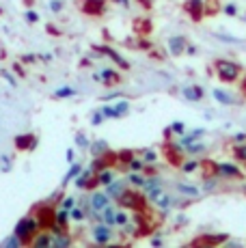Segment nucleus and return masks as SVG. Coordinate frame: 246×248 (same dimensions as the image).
Masks as SVG:
<instances>
[{"mask_svg":"<svg viewBox=\"0 0 246 248\" xmlns=\"http://www.w3.org/2000/svg\"><path fill=\"white\" fill-rule=\"evenodd\" d=\"M39 231H41V225L35 218V214H26V216H22L20 220L15 222V227H13V233H17V235L22 237L24 246H31V242L35 240V235Z\"/></svg>","mask_w":246,"mask_h":248,"instance_id":"nucleus-1","label":"nucleus"},{"mask_svg":"<svg viewBox=\"0 0 246 248\" xmlns=\"http://www.w3.org/2000/svg\"><path fill=\"white\" fill-rule=\"evenodd\" d=\"M31 214H35V218L39 220V225L44 231H52V227L56 225V205L54 201H41L32 205Z\"/></svg>","mask_w":246,"mask_h":248,"instance_id":"nucleus-2","label":"nucleus"},{"mask_svg":"<svg viewBox=\"0 0 246 248\" xmlns=\"http://www.w3.org/2000/svg\"><path fill=\"white\" fill-rule=\"evenodd\" d=\"M147 203H149L147 194L138 192V188H132V190L127 188L125 192H123V197L117 201L119 207H125V209H130V212H147Z\"/></svg>","mask_w":246,"mask_h":248,"instance_id":"nucleus-3","label":"nucleus"},{"mask_svg":"<svg viewBox=\"0 0 246 248\" xmlns=\"http://www.w3.org/2000/svg\"><path fill=\"white\" fill-rule=\"evenodd\" d=\"M214 69H216V76L222 80V82H235L240 76V65L231 63V61H222L218 59L214 63Z\"/></svg>","mask_w":246,"mask_h":248,"instance_id":"nucleus-4","label":"nucleus"},{"mask_svg":"<svg viewBox=\"0 0 246 248\" xmlns=\"http://www.w3.org/2000/svg\"><path fill=\"white\" fill-rule=\"evenodd\" d=\"M115 227L106 225V222L97 220L93 222L91 227V237H93V244H110L112 237H115V231H112Z\"/></svg>","mask_w":246,"mask_h":248,"instance_id":"nucleus-5","label":"nucleus"},{"mask_svg":"<svg viewBox=\"0 0 246 248\" xmlns=\"http://www.w3.org/2000/svg\"><path fill=\"white\" fill-rule=\"evenodd\" d=\"M112 205V199L108 197L106 190H91V197H89V212H95V214H102L104 209Z\"/></svg>","mask_w":246,"mask_h":248,"instance_id":"nucleus-6","label":"nucleus"},{"mask_svg":"<svg viewBox=\"0 0 246 248\" xmlns=\"http://www.w3.org/2000/svg\"><path fill=\"white\" fill-rule=\"evenodd\" d=\"M162 149H164V155H167V160H169V164H173V166H182V162H184V147L179 145V142H164L162 145Z\"/></svg>","mask_w":246,"mask_h":248,"instance_id":"nucleus-7","label":"nucleus"},{"mask_svg":"<svg viewBox=\"0 0 246 248\" xmlns=\"http://www.w3.org/2000/svg\"><path fill=\"white\" fill-rule=\"evenodd\" d=\"M102 112L106 114V119H121L130 112V102L121 99V102H115V104H104Z\"/></svg>","mask_w":246,"mask_h":248,"instance_id":"nucleus-8","label":"nucleus"},{"mask_svg":"<svg viewBox=\"0 0 246 248\" xmlns=\"http://www.w3.org/2000/svg\"><path fill=\"white\" fill-rule=\"evenodd\" d=\"M93 50H95L97 54H102V56H108V59H110L112 63H117V65H119V67H121L123 71H127V69L132 67V65L127 63L125 59H123V56L119 54V52H115V50H112V47H108V46H97V44H95V46H93Z\"/></svg>","mask_w":246,"mask_h":248,"instance_id":"nucleus-9","label":"nucleus"},{"mask_svg":"<svg viewBox=\"0 0 246 248\" xmlns=\"http://www.w3.org/2000/svg\"><path fill=\"white\" fill-rule=\"evenodd\" d=\"M93 80L104 84V87H115V84L121 82V74L117 69H99L97 74L93 76Z\"/></svg>","mask_w":246,"mask_h":248,"instance_id":"nucleus-10","label":"nucleus"},{"mask_svg":"<svg viewBox=\"0 0 246 248\" xmlns=\"http://www.w3.org/2000/svg\"><path fill=\"white\" fill-rule=\"evenodd\" d=\"M13 145H15L17 151H32L39 145V138L35 134H31V132H26V134H17L13 138Z\"/></svg>","mask_w":246,"mask_h":248,"instance_id":"nucleus-11","label":"nucleus"},{"mask_svg":"<svg viewBox=\"0 0 246 248\" xmlns=\"http://www.w3.org/2000/svg\"><path fill=\"white\" fill-rule=\"evenodd\" d=\"M216 175L222 179H240L242 177V170L235 164H231V162H218L216 164Z\"/></svg>","mask_w":246,"mask_h":248,"instance_id":"nucleus-12","label":"nucleus"},{"mask_svg":"<svg viewBox=\"0 0 246 248\" xmlns=\"http://www.w3.org/2000/svg\"><path fill=\"white\" fill-rule=\"evenodd\" d=\"M80 9H82V13H87V16H91V17L104 16V11H106V0H82Z\"/></svg>","mask_w":246,"mask_h":248,"instance_id":"nucleus-13","label":"nucleus"},{"mask_svg":"<svg viewBox=\"0 0 246 248\" xmlns=\"http://www.w3.org/2000/svg\"><path fill=\"white\" fill-rule=\"evenodd\" d=\"M127 186H130L127 184V179H117L115 177L108 186H104V190L108 192V197H110L112 201H119V199L123 197V192L127 190Z\"/></svg>","mask_w":246,"mask_h":248,"instance_id":"nucleus-14","label":"nucleus"},{"mask_svg":"<svg viewBox=\"0 0 246 248\" xmlns=\"http://www.w3.org/2000/svg\"><path fill=\"white\" fill-rule=\"evenodd\" d=\"M167 47H169V54H171V56H182L184 52L188 50V41H186V37L175 35V37H171V39H169Z\"/></svg>","mask_w":246,"mask_h":248,"instance_id":"nucleus-15","label":"nucleus"},{"mask_svg":"<svg viewBox=\"0 0 246 248\" xmlns=\"http://www.w3.org/2000/svg\"><path fill=\"white\" fill-rule=\"evenodd\" d=\"M72 244H74V237L69 231L52 233V248H69Z\"/></svg>","mask_w":246,"mask_h":248,"instance_id":"nucleus-16","label":"nucleus"},{"mask_svg":"<svg viewBox=\"0 0 246 248\" xmlns=\"http://www.w3.org/2000/svg\"><path fill=\"white\" fill-rule=\"evenodd\" d=\"M155 205L160 207V212H162V214H169L171 209H175V207L179 205V199H177V197H173V194H167V192H164L162 197H160L158 201H155Z\"/></svg>","mask_w":246,"mask_h":248,"instance_id":"nucleus-17","label":"nucleus"},{"mask_svg":"<svg viewBox=\"0 0 246 248\" xmlns=\"http://www.w3.org/2000/svg\"><path fill=\"white\" fill-rule=\"evenodd\" d=\"M82 169H84V166H82V164H78V162H74V164H69V170H67V173H65L63 181H61V190H65V188H67V186L72 184V181H74L76 177H78L80 173H82Z\"/></svg>","mask_w":246,"mask_h":248,"instance_id":"nucleus-18","label":"nucleus"},{"mask_svg":"<svg viewBox=\"0 0 246 248\" xmlns=\"http://www.w3.org/2000/svg\"><path fill=\"white\" fill-rule=\"evenodd\" d=\"M31 246L32 248H52V231H44V229H41L35 235V240L31 242Z\"/></svg>","mask_w":246,"mask_h":248,"instance_id":"nucleus-19","label":"nucleus"},{"mask_svg":"<svg viewBox=\"0 0 246 248\" xmlns=\"http://www.w3.org/2000/svg\"><path fill=\"white\" fill-rule=\"evenodd\" d=\"M69 222H72V209L67 207H56V225L63 227L65 231H69Z\"/></svg>","mask_w":246,"mask_h":248,"instance_id":"nucleus-20","label":"nucleus"},{"mask_svg":"<svg viewBox=\"0 0 246 248\" xmlns=\"http://www.w3.org/2000/svg\"><path fill=\"white\" fill-rule=\"evenodd\" d=\"M182 95L188 99V102H201L205 93H203V89L199 87V84H190V87H184Z\"/></svg>","mask_w":246,"mask_h":248,"instance_id":"nucleus-21","label":"nucleus"},{"mask_svg":"<svg viewBox=\"0 0 246 248\" xmlns=\"http://www.w3.org/2000/svg\"><path fill=\"white\" fill-rule=\"evenodd\" d=\"M89 151H91L93 158H99V155L108 154V151H110V147H108V142L104 140V138H95V140H91V147H89Z\"/></svg>","mask_w":246,"mask_h":248,"instance_id":"nucleus-22","label":"nucleus"},{"mask_svg":"<svg viewBox=\"0 0 246 248\" xmlns=\"http://www.w3.org/2000/svg\"><path fill=\"white\" fill-rule=\"evenodd\" d=\"M186 11L192 16V20H201L203 16V0H186Z\"/></svg>","mask_w":246,"mask_h":248,"instance_id":"nucleus-23","label":"nucleus"},{"mask_svg":"<svg viewBox=\"0 0 246 248\" xmlns=\"http://www.w3.org/2000/svg\"><path fill=\"white\" fill-rule=\"evenodd\" d=\"M125 179L132 188H143L145 181H147V175H143V170H130Z\"/></svg>","mask_w":246,"mask_h":248,"instance_id":"nucleus-24","label":"nucleus"},{"mask_svg":"<svg viewBox=\"0 0 246 248\" xmlns=\"http://www.w3.org/2000/svg\"><path fill=\"white\" fill-rule=\"evenodd\" d=\"M184 151H186L188 155H192V158H197V155H201V154H205L207 151V145L203 140H192L190 145H186L184 147Z\"/></svg>","mask_w":246,"mask_h":248,"instance_id":"nucleus-25","label":"nucleus"},{"mask_svg":"<svg viewBox=\"0 0 246 248\" xmlns=\"http://www.w3.org/2000/svg\"><path fill=\"white\" fill-rule=\"evenodd\" d=\"M175 188H177V192L182 194V197H190V199L199 197V188L197 186H192V184H184V181H179Z\"/></svg>","mask_w":246,"mask_h":248,"instance_id":"nucleus-26","label":"nucleus"},{"mask_svg":"<svg viewBox=\"0 0 246 248\" xmlns=\"http://www.w3.org/2000/svg\"><path fill=\"white\" fill-rule=\"evenodd\" d=\"M117 212H119V209H117L115 205H108L102 212V222H106V225H110V227H117Z\"/></svg>","mask_w":246,"mask_h":248,"instance_id":"nucleus-27","label":"nucleus"},{"mask_svg":"<svg viewBox=\"0 0 246 248\" xmlns=\"http://www.w3.org/2000/svg\"><path fill=\"white\" fill-rule=\"evenodd\" d=\"M212 95H214V99L218 104H222V106H231V104H235V97H231L227 91H222V89H214L212 91Z\"/></svg>","mask_w":246,"mask_h":248,"instance_id":"nucleus-28","label":"nucleus"},{"mask_svg":"<svg viewBox=\"0 0 246 248\" xmlns=\"http://www.w3.org/2000/svg\"><path fill=\"white\" fill-rule=\"evenodd\" d=\"M22 246H24V242H22V237L17 233H11V235H7L0 242V248H22Z\"/></svg>","mask_w":246,"mask_h":248,"instance_id":"nucleus-29","label":"nucleus"},{"mask_svg":"<svg viewBox=\"0 0 246 248\" xmlns=\"http://www.w3.org/2000/svg\"><path fill=\"white\" fill-rule=\"evenodd\" d=\"M76 93H78V91L74 87H59L54 93H52V97L54 99H72V97H76Z\"/></svg>","mask_w":246,"mask_h":248,"instance_id":"nucleus-30","label":"nucleus"},{"mask_svg":"<svg viewBox=\"0 0 246 248\" xmlns=\"http://www.w3.org/2000/svg\"><path fill=\"white\" fill-rule=\"evenodd\" d=\"M115 170H112V166H108V169H102L97 170V179H99V186H108L112 179H115Z\"/></svg>","mask_w":246,"mask_h":248,"instance_id":"nucleus-31","label":"nucleus"},{"mask_svg":"<svg viewBox=\"0 0 246 248\" xmlns=\"http://www.w3.org/2000/svg\"><path fill=\"white\" fill-rule=\"evenodd\" d=\"M74 145L78 147L80 151H89V147H91V140H89V136L84 134V132H76V136H74Z\"/></svg>","mask_w":246,"mask_h":248,"instance_id":"nucleus-32","label":"nucleus"},{"mask_svg":"<svg viewBox=\"0 0 246 248\" xmlns=\"http://www.w3.org/2000/svg\"><path fill=\"white\" fill-rule=\"evenodd\" d=\"M201 164H203L201 160H197V158H192V155H190V158H188L186 162H182V166H179V169H182L184 173H195V170H197Z\"/></svg>","mask_w":246,"mask_h":248,"instance_id":"nucleus-33","label":"nucleus"},{"mask_svg":"<svg viewBox=\"0 0 246 248\" xmlns=\"http://www.w3.org/2000/svg\"><path fill=\"white\" fill-rule=\"evenodd\" d=\"M132 158H134V151H130V149H121V151H117V164L127 166Z\"/></svg>","mask_w":246,"mask_h":248,"instance_id":"nucleus-34","label":"nucleus"},{"mask_svg":"<svg viewBox=\"0 0 246 248\" xmlns=\"http://www.w3.org/2000/svg\"><path fill=\"white\" fill-rule=\"evenodd\" d=\"M155 186H164V184H162V177H160L158 173H154V175H147V181H145L143 190H145V192H147V190L155 188Z\"/></svg>","mask_w":246,"mask_h":248,"instance_id":"nucleus-35","label":"nucleus"},{"mask_svg":"<svg viewBox=\"0 0 246 248\" xmlns=\"http://www.w3.org/2000/svg\"><path fill=\"white\" fill-rule=\"evenodd\" d=\"M130 220H132V216H130V209L121 207L119 212H117V227H125Z\"/></svg>","mask_w":246,"mask_h":248,"instance_id":"nucleus-36","label":"nucleus"},{"mask_svg":"<svg viewBox=\"0 0 246 248\" xmlns=\"http://www.w3.org/2000/svg\"><path fill=\"white\" fill-rule=\"evenodd\" d=\"M140 158L145 160V164H155V162H158V151L155 149H143L140 151Z\"/></svg>","mask_w":246,"mask_h":248,"instance_id":"nucleus-37","label":"nucleus"},{"mask_svg":"<svg viewBox=\"0 0 246 248\" xmlns=\"http://www.w3.org/2000/svg\"><path fill=\"white\" fill-rule=\"evenodd\" d=\"M154 31V24L151 20H136V32H140V35H147V32Z\"/></svg>","mask_w":246,"mask_h":248,"instance_id":"nucleus-38","label":"nucleus"},{"mask_svg":"<svg viewBox=\"0 0 246 248\" xmlns=\"http://www.w3.org/2000/svg\"><path fill=\"white\" fill-rule=\"evenodd\" d=\"M145 194H147L149 203H155V201H158V199H160V197H162V194H164V186H155V188L147 190V192H145Z\"/></svg>","mask_w":246,"mask_h":248,"instance_id":"nucleus-39","label":"nucleus"},{"mask_svg":"<svg viewBox=\"0 0 246 248\" xmlns=\"http://www.w3.org/2000/svg\"><path fill=\"white\" fill-rule=\"evenodd\" d=\"M145 160L140 158V155H134V158L130 160V164H127V170H145Z\"/></svg>","mask_w":246,"mask_h":248,"instance_id":"nucleus-40","label":"nucleus"},{"mask_svg":"<svg viewBox=\"0 0 246 248\" xmlns=\"http://www.w3.org/2000/svg\"><path fill=\"white\" fill-rule=\"evenodd\" d=\"M104 121H106V114H104V112H102V108H99V110H95V112H93V114H91V125H93V127L102 125V123H104Z\"/></svg>","mask_w":246,"mask_h":248,"instance_id":"nucleus-41","label":"nucleus"},{"mask_svg":"<svg viewBox=\"0 0 246 248\" xmlns=\"http://www.w3.org/2000/svg\"><path fill=\"white\" fill-rule=\"evenodd\" d=\"M169 127L173 130V134H179V136L186 134V123H184V121H173Z\"/></svg>","mask_w":246,"mask_h":248,"instance_id":"nucleus-42","label":"nucleus"},{"mask_svg":"<svg viewBox=\"0 0 246 248\" xmlns=\"http://www.w3.org/2000/svg\"><path fill=\"white\" fill-rule=\"evenodd\" d=\"M233 154H235V158H238L240 162H246V145H235Z\"/></svg>","mask_w":246,"mask_h":248,"instance_id":"nucleus-43","label":"nucleus"},{"mask_svg":"<svg viewBox=\"0 0 246 248\" xmlns=\"http://www.w3.org/2000/svg\"><path fill=\"white\" fill-rule=\"evenodd\" d=\"M24 20H26L28 24H37V22H39V13L32 11V9H28V11L24 13Z\"/></svg>","mask_w":246,"mask_h":248,"instance_id":"nucleus-44","label":"nucleus"},{"mask_svg":"<svg viewBox=\"0 0 246 248\" xmlns=\"http://www.w3.org/2000/svg\"><path fill=\"white\" fill-rule=\"evenodd\" d=\"M48 7H50V11H52V13H61V11H63L65 4H63V0H50Z\"/></svg>","mask_w":246,"mask_h":248,"instance_id":"nucleus-45","label":"nucleus"},{"mask_svg":"<svg viewBox=\"0 0 246 248\" xmlns=\"http://www.w3.org/2000/svg\"><path fill=\"white\" fill-rule=\"evenodd\" d=\"M0 76H2V78L7 80V82L11 84V87H15V84H17V80L13 78V74H11V71H9V69H2V71H0Z\"/></svg>","mask_w":246,"mask_h":248,"instance_id":"nucleus-46","label":"nucleus"},{"mask_svg":"<svg viewBox=\"0 0 246 248\" xmlns=\"http://www.w3.org/2000/svg\"><path fill=\"white\" fill-rule=\"evenodd\" d=\"M61 207H67V209H72V207H76V199L74 197H65V199H61Z\"/></svg>","mask_w":246,"mask_h":248,"instance_id":"nucleus-47","label":"nucleus"},{"mask_svg":"<svg viewBox=\"0 0 246 248\" xmlns=\"http://www.w3.org/2000/svg\"><path fill=\"white\" fill-rule=\"evenodd\" d=\"M13 71H15V74L20 76V78H24V76H26V71H24V63H22V61H20V63H13Z\"/></svg>","mask_w":246,"mask_h":248,"instance_id":"nucleus-48","label":"nucleus"},{"mask_svg":"<svg viewBox=\"0 0 246 248\" xmlns=\"http://www.w3.org/2000/svg\"><path fill=\"white\" fill-rule=\"evenodd\" d=\"M37 59H39V56H37V54H24L20 61H22V63H24V65H32Z\"/></svg>","mask_w":246,"mask_h":248,"instance_id":"nucleus-49","label":"nucleus"},{"mask_svg":"<svg viewBox=\"0 0 246 248\" xmlns=\"http://www.w3.org/2000/svg\"><path fill=\"white\" fill-rule=\"evenodd\" d=\"M119 97H123V93H121V91H117V93H108V95H104L102 102H112V99H119Z\"/></svg>","mask_w":246,"mask_h":248,"instance_id":"nucleus-50","label":"nucleus"},{"mask_svg":"<svg viewBox=\"0 0 246 248\" xmlns=\"http://www.w3.org/2000/svg\"><path fill=\"white\" fill-rule=\"evenodd\" d=\"M149 56H151L154 61H162V52L155 50V47H151V50H149Z\"/></svg>","mask_w":246,"mask_h":248,"instance_id":"nucleus-51","label":"nucleus"},{"mask_svg":"<svg viewBox=\"0 0 246 248\" xmlns=\"http://www.w3.org/2000/svg\"><path fill=\"white\" fill-rule=\"evenodd\" d=\"M149 244L151 246H162V237H160V235H151L149 237Z\"/></svg>","mask_w":246,"mask_h":248,"instance_id":"nucleus-52","label":"nucleus"},{"mask_svg":"<svg viewBox=\"0 0 246 248\" xmlns=\"http://www.w3.org/2000/svg\"><path fill=\"white\" fill-rule=\"evenodd\" d=\"M214 188H216V179H207L203 184V190H214Z\"/></svg>","mask_w":246,"mask_h":248,"instance_id":"nucleus-53","label":"nucleus"},{"mask_svg":"<svg viewBox=\"0 0 246 248\" xmlns=\"http://www.w3.org/2000/svg\"><path fill=\"white\" fill-rule=\"evenodd\" d=\"M225 13H227V16H235V13H238V9H235V4H227Z\"/></svg>","mask_w":246,"mask_h":248,"instance_id":"nucleus-54","label":"nucleus"},{"mask_svg":"<svg viewBox=\"0 0 246 248\" xmlns=\"http://www.w3.org/2000/svg\"><path fill=\"white\" fill-rule=\"evenodd\" d=\"M136 46H138V47H143V50H151V47H154V46L149 44V41H145V39H140V41H138V44H136Z\"/></svg>","mask_w":246,"mask_h":248,"instance_id":"nucleus-55","label":"nucleus"},{"mask_svg":"<svg viewBox=\"0 0 246 248\" xmlns=\"http://www.w3.org/2000/svg\"><path fill=\"white\" fill-rule=\"evenodd\" d=\"M46 31H48L50 35H61V31L56 26H52V24H48V28H46Z\"/></svg>","mask_w":246,"mask_h":248,"instance_id":"nucleus-56","label":"nucleus"},{"mask_svg":"<svg viewBox=\"0 0 246 248\" xmlns=\"http://www.w3.org/2000/svg\"><path fill=\"white\" fill-rule=\"evenodd\" d=\"M52 59H54V56H52L50 52H48V54H39V61H44V63H50Z\"/></svg>","mask_w":246,"mask_h":248,"instance_id":"nucleus-57","label":"nucleus"},{"mask_svg":"<svg viewBox=\"0 0 246 248\" xmlns=\"http://www.w3.org/2000/svg\"><path fill=\"white\" fill-rule=\"evenodd\" d=\"M65 158H67V164H74V149H67Z\"/></svg>","mask_w":246,"mask_h":248,"instance_id":"nucleus-58","label":"nucleus"},{"mask_svg":"<svg viewBox=\"0 0 246 248\" xmlns=\"http://www.w3.org/2000/svg\"><path fill=\"white\" fill-rule=\"evenodd\" d=\"M115 2H119L123 9H127V7H130V0H115Z\"/></svg>","mask_w":246,"mask_h":248,"instance_id":"nucleus-59","label":"nucleus"},{"mask_svg":"<svg viewBox=\"0 0 246 248\" xmlns=\"http://www.w3.org/2000/svg\"><path fill=\"white\" fill-rule=\"evenodd\" d=\"M136 2L145 4V9H151V0H136Z\"/></svg>","mask_w":246,"mask_h":248,"instance_id":"nucleus-60","label":"nucleus"},{"mask_svg":"<svg viewBox=\"0 0 246 248\" xmlns=\"http://www.w3.org/2000/svg\"><path fill=\"white\" fill-rule=\"evenodd\" d=\"M186 52H188V54H195L197 47H195V46H188V50H186Z\"/></svg>","mask_w":246,"mask_h":248,"instance_id":"nucleus-61","label":"nucleus"},{"mask_svg":"<svg viewBox=\"0 0 246 248\" xmlns=\"http://www.w3.org/2000/svg\"><path fill=\"white\" fill-rule=\"evenodd\" d=\"M26 2V7H32V4H35V0H24Z\"/></svg>","mask_w":246,"mask_h":248,"instance_id":"nucleus-62","label":"nucleus"},{"mask_svg":"<svg viewBox=\"0 0 246 248\" xmlns=\"http://www.w3.org/2000/svg\"><path fill=\"white\" fill-rule=\"evenodd\" d=\"M244 89H246V80H244Z\"/></svg>","mask_w":246,"mask_h":248,"instance_id":"nucleus-63","label":"nucleus"}]
</instances>
